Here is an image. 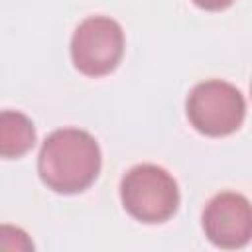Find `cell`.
I'll return each instance as SVG.
<instances>
[{
    "mask_svg": "<svg viewBox=\"0 0 252 252\" xmlns=\"http://www.w3.org/2000/svg\"><path fill=\"white\" fill-rule=\"evenodd\" d=\"M41 181L57 193H79L98 175L100 150L96 140L79 128L51 132L39 152Z\"/></svg>",
    "mask_w": 252,
    "mask_h": 252,
    "instance_id": "6da1fadb",
    "label": "cell"
},
{
    "mask_svg": "<svg viewBox=\"0 0 252 252\" xmlns=\"http://www.w3.org/2000/svg\"><path fill=\"white\" fill-rule=\"evenodd\" d=\"M124 209L142 222H163L179 205L175 179L159 165L142 163L132 167L120 183Z\"/></svg>",
    "mask_w": 252,
    "mask_h": 252,
    "instance_id": "7a4b0ae2",
    "label": "cell"
},
{
    "mask_svg": "<svg viewBox=\"0 0 252 252\" xmlns=\"http://www.w3.org/2000/svg\"><path fill=\"white\" fill-rule=\"evenodd\" d=\"M246 112L242 93L226 81L199 83L187 98V118L207 136H226L240 128Z\"/></svg>",
    "mask_w": 252,
    "mask_h": 252,
    "instance_id": "3957f363",
    "label": "cell"
},
{
    "mask_svg": "<svg viewBox=\"0 0 252 252\" xmlns=\"http://www.w3.org/2000/svg\"><path fill=\"white\" fill-rule=\"evenodd\" d=\"M124 53V33L118 22L106 16L83 20L71 39V59L75 67L89 75L100 77L120 63Z\"/></svg>",
    "mask_w": 252,
    "mask_h": 252,
    "instance_id": "277c9868",
    "label": "cell"
},
{
    "mask_svg": "<svg viewBox=\"0 0 252 252\" xmlns=\"http://www.w3.org/2000/svg\"><path fill=\"white\" fill-rule=\"evenodd\" d=\"M203 228L215 246H244L252 234V211L248 199L230 191L213 197L203 213Z\"/></svg>",
    "mask_w": 252,
    "mask_h": 252,
    "instance_id": "5b68a950",
    "label": "cell"
},
{
    "mask_svg": "<svg viewBox=\"0 0 252 252\" xmlns=\"http://www.w3.org/2000/svg\"><path fill=\"white\" fill-rule=\"evenodd\" d=\"M35 144L32 120L18 110L0 112V158H20Z\"/></svg>",
    "mask_w": 252,
    "mask_h": 252,
    "instance_id": "8992f818",
    "label": "cell"
},
{
    "mask_svg": "<svg viewBox=\"0 0 252 252\" xmlns=\"http://www.w3.org/2000/svg\"><path fill=\"white\" fill-rule=\"evenodd\" d=\"M0 250L28 252L33 250V242L22 228L12 224H0Z\"/></svg>",
    "mask_w": 252,
    "mask_h": 252,
    "instance_id": "52a82bcc",
    "label": "cell"
},
{
    "mask_svg": "<svg viewBox=\"0 0 252 252\" xmlns=\"http://www.w3.org/2000/svg\"><path fill=\"white\" fill-rule=\"evenodd\" d=\"M199 8H205V10H224L228 8L234 0H193Z\"/></svg>",
    "mask_w": 252,
    "mask_h": 252,
    "instance_id": "ba28073f",
    "label": "cell"
}]
</instances>
